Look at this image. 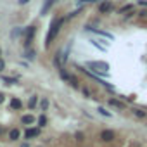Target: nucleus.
<instances>
[{
  "label": "nucleus",
  "instance_id": "1",
  "mask_svg": "<svg viewBox=\"0 0 147 147\" xmlns=\"http://www.w3.org/2000/svg\"><path fill=\"white\" fill-rule=\"evenodd\" d=\"M62 24H64V18H57V19H54V23L50 24V30H49V33H47V40H45V45H47V47H49V45L52 43V40L59 35Z\"/></svg>",
  "mask_w": 147,
  "mask_h": 147
},
{
  "label": "nucleus",
  "instance_id": "2",
  "mask_svg": "<svg viewBox=\"0 0 147 147\" xmlns=\"http://www.w3.org/2000/svg\"><path fill=\"white\" fill-rule=\"evenodd\" d=\"M87 66L88 67H92L95 73H100V75H104V76H107L109 75V64L107 62H95V61H90V62H87Z\"/></svg>",
  "mask_w": 147,
  "mask_h": 147
},
{
  "label": "nucleus",
  "instance_id": "3",
  "mask_svg": "<svg viewBox=\"0 0 147 147\" xmlns=\"http://www.w3.org/2000/svg\"><path fill=\"white\" fill-rule=\"evenodd\" d=\"M113 9H114V5L109 0H102L99 4V14H109V12H113Z\"/></svg>",
  "mask_w": 147,
  "mask_h": 147
},
{
  "label": "nucleus",
  "instance_id": "4",
  "mask_svg": "<svg viewBox=\"0 0 147 147\" xmlns=\"http://www.w3.org/2000/svg\"><path fill=\"white\" fill-rule=\"evenodd\" d=\"M114 137H116V133H114L113 130H102V131H100V140H102V142H113Z\"/></svg>",
  "mask_w": 147,
  "mask_h": 147
},
{
  "label": "nucleus",
  "instance_id": "5",
  "mask_svg": "<svg viewBox=\"0 0 147 147\" xmlns=\"http://www.w3.org/2000/svg\"><path fill=\"white\" fill-rule=\"evenodd\" d=\"M87 31L97 33V35H100V36H106V38H109V40H113V38H114L111 33H107V31H102V30H97V28H92V26H87Z\"/></svg>",
  "mask_w": 147,
  "mask_h": 147
},
{
  "label": "nucleus",
  "instance_id": "6",
  "mask_svg": "<svg viewBox=\"0 0 147 147\" xmlns=\"http://www.w3.org/2000/svg\"><path fill=\"white\" fill-rule=\"evenodd\" d=\"M40 135V130L38 128H28L26 131H24V137L26 138H35V137H38Z\"/></svg>",
  "mask_w": 147,
  "mask_h": 147
},
{
  "label": "nucleus",
  "instance_id": "7",
  "mask_svg": "<svg viewBox=\"0 0 147 147\" xmlns=\"http://www.w3.org/2000/svg\"><path fill=\"white\" fill-rule=\"evenodd\" d=\"M33 35H35V28H33V26H30V28L26 30V42H24V43H26V47L31 43V40H33Z\"/></svg>",
  "mask_w": 147,
  "mask_h": 147
},
{
  "label": "nucleus",
  "instance_id": "8",
  "mask_svg": "<svg viewBox=\"0 0 147 147\" xmlns=\"http://www.w3.org/2000/svg\"><path fill=\"white\" fill-rule=\"evenodd\" d=\"M21 121H23V125H33V123L36 121V118H35V116H31V114H24Z\"/></svg>",
  "mask_w": 147,
  "mask_h": 147
},
{
  "label": "nucleus",
  "instance_id": "9",
  "mask_svg": "<svg viewBox=\"0 0 147 147\" xmlns=\"http://www.w3.org/2000/svg\"><path fill=\"white\" fill-rule=\"evenodd\" d=\"M11 107H12V109H21V107H23V102L14 97V99H11Z\"/></svg>",
  "mask_w": 147,
  "mask_h": 147
},
{
  "label": "nucleus",
  "instance_id": "10",
  "mask_svg": "<svg viewBox=\"0 0 147 147\" xmlns=\"http://www.w3.org/2000/svg\"><path fill=\"white\" fill-rule=\"evenodd\" d=\"M109 106L118 107V109H125V104H123V102H119V100H116V99H109Z\"/></svg>",
  "mask_w": 147,
  "mask_h": 147
},
{
  "label": "nucleus",
  "instance_id": "11",
  "mask_svg": "<svg viewBox=\"0 0 147 147\" xmlns=\"http://www.w3.org/2000/svg\"><path fill=\"white\" fill-rule=\"evenodd\" d=\"M55 2H57V0H47L45 5H43V9H42V16H43V14H47V11H49V9H50Z\"/></svg>",
  "mask_w": 147,
  "mask_h": 147
},
{
  "label": "nucleus",
  "instance_id": "12",
  "mask_svg": "<svg viewBox=\"0 0 147 147\" xmlns=\"http://www.w3.org/2000/svg\"><path fill=\"white\" fill-rule=\"evenodd\" d=\"M19 135H21V131H19L18 128H12V130H11V133H9V138H11V140H18V138H19Z\"/></svg>",
  "mask_w": 147,
  "mask_h": 147
},
{
  "label": "nucleus",
  "instance_id": "13",
  "mask_svg": "<svg viewBox=\"0 0 147 147\" xmlns=\"http://www.w3.org/2000/svg\"><path fill=\"white\" fill-rule=\"evenodd\" d=\"M36 104H38V97H36V95H33V97H30V102H28V107H30V109H35V107H36Z\"/></svg>",
  "mask_w": 147,
  "mask_h": 147
},
{
  "label": "nucleus",
  "instance_id": "14",
  "mask_svg": "<svg viewBox=\"0 0 147 147\" xmlns=\"http://www.w3.org/2000/svg\"><path fill=\"white\" fill-rule=\"evenodd\" d=\"M97 111H99V113H100V114H102V116H106V118H111V116H113V114H111V113H109V111H106V109H104V107H99V109H97Z\"/></svg>",
  "mask_w": 147,
  "mask_h": 147
},
{
  "label": "nucleus",
  "instance_id": "15",
  "mask_svg": "<svg viewBox=\"0 0 147 147\" xmlns=\"http://www.w3.org/2000/svg\"><path fill=\"white\" fill-rule=\"evenodd\" d=\"M133 9V5H125V7H121L119 9V14H125V12H130Z\"/></svg>",
  "mask_w": 147,
  "mask_h": 147
},
{
  "label": "nucleus",
  "instance_id": "16",
  "mask_svg": "<svg viewBox=\"0 0 147 147\" xmlns=\"http://www.w3.org/2000/svg\"><path fill=\"white\" fill-rule=\"evenodd\" d=\"M40 107H42V111H47V107H49V100H47V99H42Z\"/></svg>",
  "mask_w": 147,
  "mask_h": 147
},
{
  "label": "nucleus",
  "instance_id": "17",
  "mask_svg": "<svg viewBox=\"0 0 147 147\" xmlns=\"http://www.w3.org/2000/svg\"><path fill=\"white\" fill-rule=\"evenodd\" d=\"M45 125H47V118L42 114V116L38 118V126H45Z\"/></svg>",
  "mask_w": 147,
  "mask_h": 147
},
{
  "label": "nucleus",
  "instance_id": "18",
  "mask_svg": "<svg viewBox=\"0 0 147 147\" xmlns=\"http://www.w3.org/2000/svg\"><path fill=\"white\" fill-rule=\"evenodd\" d=\"M133 113H135V116H138V118H145V111H142V109H135Z\"/></svg>",
  "mask_w": 147,
  "mask_h": 147
},
{
  "label": "nucleus",
  "instance_id": "19",
  "mask_svg": "<svg viewBox=\"0 0 147 147\" xmlns=\"http://www.w3.org/2000/svg\"><path fill=\"white\" fill-rule=\"evenodd\" d=\"M2 80H4L7 85H14V83H16V80H14V78H7V76H4Z\"/></svg>",
  "mask_w": 147,
  "mask_h": 147
},
{
  "label": "nucleus",
  "instance_id": "20",
  "mask_svg": "<svg viewBox=\"0 0 147 147\" xmlns=\"http://www.w3.org/2000/svg\"><path fill=\"white\" fill-rule=\"evenodd\" d=\"M90 43H92L94 47H97V49H100V50H106V47H102V45H99V43H97V40H90Z\"/></svg>",
  "mask_w": 147,
  "mask_h": 147
},
{
  "label": "nucleus",
  "instance_id": "21",
  "mask_svg": "<svg viewBox=\"0 0 147 147\" xmlns=\"http://www.w3.org/2000/svg\"><path fill=\"white\" fill-rule=\"evenodd\" d=\"M137 4H138V5H144V7H147V0H138Z\"/></svg>",
  "mask_w": 147,
  "mask_h": 147
},
{
  "label": "nucleus",
  "instance_id": "22",
  "mask_svg": "<svg viewBox=\"0 0 147 147\" xmlns=\"http://www.w3.org/2000/svg\"><path fill=\"white\" fill-rule=\"evenodd\" d=\"M26 57H28V59H33V57H35V52H31V50H30V52L26 54Z\"/></svg>",
  "mask_w": 147,
  "mask_h": 147
},
{
  "label": "nucleus",
  "instance_id": "23",
  "mask_svg": "<svg viewBox=\"0 0 147 147\" xmlns=\"http://www.w3.org/2000/svg\"><path fill=\"white\" fill-rule=\"evenodd\" d=\"M138 16H140V18H147V11H140Z\"/></svg>",
  "mask_w": 147,
  "mask_h": 147
},
{
  "label": "nucleus",
  "instance_id": "24",
  "mask_svg": "<svg viewBox=\"0 0 147 147\" xmlns=\"http://www.w3.org/2000/svg\"><path fill=\"white\" fill-rule=\"evenodd\" d=\"M76 140L82 142V140H83V135H82V133H76Z\"/></svg>",
  "mask_w": 147,
  "mask_h": 147
},
{
  "label": "nucleus",
  "instance_id": "25",
  "mask_svg": "<svg viewBox=\"0 0 147 147\" xmlns=\"http://www.w3.org/2000/svg\"><path fill=\"white\" fill-rule=\"evenodd\" d=\"M4 67H5V62H4V61H2V59H0V71H2V69H4Z\"/></svg>",
  "mask_w": 147,
  "mask_h": 147
},
{
  "label": "nucleus",
  "instance_id": "26",
  "mask_svg": "<svg viewBox=\"0 0 147 147\" xmlns=\"http://www.w3.org/2000/svg\"><path fill=\"white\" fill-rule=\"evenodd\" d=\"M83 94H85L87 97H90V90H88V88H83Z\"/></svg>",
  "mask_w": 147,
  "mask_h": 147
},
{
  "label": "nucleus",
  "instance_id": "27",
  "mask_svg": "<svg viewBox=\"0 0 147 147\" xmlns=\"http://www.w3.org/2000/svg\"><path fill=\"white\" fill-rule=\"evenodd\" d=\"M4 102V94H0V104Z\"/></svg>",
  "mask_w": 147,
  "mask_h": 147
},
{
  "label": "nucleus",
  "instance_id": "28",
  "mask_svg": "<svg viewBox=\"0 0 147 147\" xmlns=\"http://www.w3.org/2000/svg\"><path fill=\"white\" fill-rule=\"evenodd\" d=\"M21 147H30V145H28V144H23V145H21Z\"/></svg>",
  "mask_w": 147,
  "mask_h": 147
},
{
  "label": "nucleus",
  "instance_id": "29",
  "mask_svg": "<svg viewBox=\"0 0 147 147\" xmlns=\"http://www.w3.org/2000/svg\"><path fill=\"white\" fill-rule=\"evenodd\" d=\"M0 133H2V130H0Z\"/></svg>",
  "mask_w": 147,
  "mask_h": 147
}]
</instances>
